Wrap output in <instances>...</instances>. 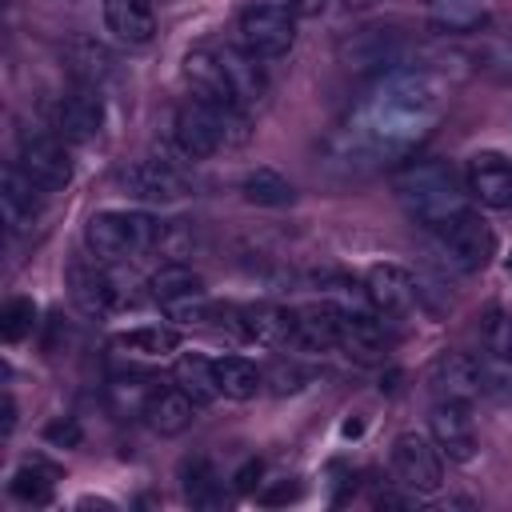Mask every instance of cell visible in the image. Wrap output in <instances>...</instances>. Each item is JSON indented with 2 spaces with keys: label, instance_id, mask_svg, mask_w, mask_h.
I'll return each instance as SVG.
<instances>
[{
  "label": "cell",
  "instance_id": "cell-26",
  "mask_svg": "<svg viewBox=\"0 0 512 512\" xmlns=\"http://www.w3.org/2000/svg\"><path fill=\"white\" fill-rule=\"evenodd\" d=\"M212 368H216L220 396H228V400H252L264 384V372L248 356H220V360H212Z\"/></svg>",
  "mask_w": 512,
  "mask_h": 512
},
{
  "label": "cell",
  "instance_id": "cell-24",
  "mask_svg": "<svg viewBox=\"0 0 512 512\" xmlns=\"http://www.w3.org/2000/svg\"><path fill=\"white\" fill-rule=\"evenodd\" d=\"M112 344L124 356H136V360H168L180 348V332L168 328V324H140V328L120 332Z\"/></svg>",
  "mask_w": 512,
  "mask_h": 512
},
{
  "label": "cell",
  "instance_id": "cell-12",
  "mask_svg": "<svg viewBox=\"0 0 512 512\" xmlns=\"http://www.w3.org/2000/svg\"><path fill=\"white\" fill-rule=\"evenodd\" d=\"M20 168L44 188V192H56L72 180V160H68V148L60 136H24L20 140Z\"/></svg>",
  "mask_w": 512,
  "mask_h": 512
},
{
  "label": "cell",
  "instance_id": "cell-10",
  "mask_svg": "<svg viewBox=\"0 0 512 512\" xmlns=\"http://www.w3.org/2000/svg\"><path fill=\"white\" fill-rule=\"evenodd\" d=\"M124 188H128L136 200L172 204V200H184V196H188V176H184L172 160L148 156V160H136V164L124 172Z\"/></svg>",
  "mask_w": 512,
  "mask_h": 512
},
{
  "label": "cell",
  "instance_id": "cell-30",
  "mask_svg": "<svg viewBox=\"0 0 512 512\" xmlns=\"http://www.w3.org/2000/svg\"><path fill=\"white\" fill-rule=\"evenodd\" d=\"M32 324H36V304H32L28 296H16V300L4 304V312H0V336H4L8 344L24 340V336L32 332Z\"/></svg>",
  "mask_w": 512,
  "mask_h": 512
},
{
  "label": "cell",
  "instance_id": "cell-38",
  "mask_svg": "<svg viewBox=\"0 0 512 512\" xmlns=\"http://www.w3.org/2000/svg\"><path fill=\"white\" fill-rule=\"evenodd\" d=\"M16 428V400L12 396H4V436Z\"/></svg>",
  "mask_w": 512,
  "mask_h": 512
},
{
  "label": "cell",
  "instance_id": "cell-4",
  "mask_svg": "<svg viewBox=\"0 0 512 512\" xmlns=\"http://www.w3.org/2000/svg\"><path fill=\"white\" fill-rule=\"evenodd\" d=\"M152 300L180 324H204L212 320V304H208V288L204 276L188 264H160L148 280Z\"/></svg>",
  "mask_w": 512,
  "mask_h": 512
},
{
  "label": "cell",
  "instance_id": "cell-7",
  "mask_svg": "<svg viewBox=\"0 0 512 512\" xmlns=\"http://www.w3.org/2000/svg\"><path fill=\"white\" fill-rule=\"evenodd\" d=\"M392 472L412 492H436L444 484V452L432 432H400L392 440Z\"/></svg>",
  "mask_w": 512,
  "mask_h": 512
},
{
  "label": "cell",
  "instance_id": "cell-1",
  "mask_svg": "<svg viewBox=\"0 0 512 512\" xmlns=\"http://www.w3.org/2000/svg\"><path fill=\"white\" fill-rule=\"evenodd\" d=\"M392 192L404 212L424 228H444L468 208V184L448 160H412L392 176Z\"/></svg>",
  "mask_w": 512,
  "mask_h": 512
},
{
  "label": "cell",
  "instance_id": "cell-23",
  "mask_svg": "<svg viewBox=\"0 0 512 512\" xmlns=\"http://www.w3.org/2000/svg\"><path fill=\"white\" fill-rule=\"evenodd\" d=\"M492 8L488 0H428V20L436 32L448 36H464V32H480L488 24Z\"/></svg>",
  "mask_w": 512,
  "mask_h": 512
},
{
  "label": "cell",
  "instance_id": "cell-32",
  "mask_svg": "<svg viewBox=\"0 0 512 512\" xmlns=\"http://www.w3.org/2000/svg\"><path fill=\"white\" fill-rule=\"evenodd\" d=\"M44 436H48L52 444H80V428H76V420H52V424L44 428Z\"/></svg>",
  "mask_w": 512,
  "mask_h": 512
},
{
  "label": "cell",
  "instance_id": "cell-22",
  "mask_svg": "<svg viewBox=\"0 0 512 512\" xmlns=\"http://www.w3.org/2000/svg\"><path fill=\"white\" fill-rule=\"evenodd\" d=\"M184 80L192 84V96L196 100H208V104H236L232 100V88H228V76L220 68V56L208 52V48H196L184 56ZM240 108V104H236Z\"/></svg>",
  "mask_w": 512,
  "mask_h": 512
},
{
  "label": "cell",
  "instance_id": "cell-33",
  "mask_svg": "<svg viewBox=\"0 0 512 512\" xmlns=\"http://www.w3.org/2000/svg\"><path fill=\"white\" fill-rule=\"evenodd\" d=\"M488 60H492V68H496V72H504V76H512V36H504V40H496V44L488 48Z\"/></svg>",
  "mask_w": 512,
  "mask_h": 512
},
{
  "label": "cell",
  "instance_id": "cell-20",
  "mask_svg": "<svg viewBox=\"0 0 512 512\" xmlns=\"http://www.w3.org/2000/svg\"><path fill=\"white\" fill-rule=\"evenodd\" d=\"M104 24L120 44H148L156 36V12L148 0H104Z\"/></svg>",
  "mask_w": 512,
  "mask_h": 512
},
{
  "label": "cell",
  "instance_id": "cell-6",
  "mask_svg": "<svg viewBox=\"0 0 512 512\" xmlns=\"http://www.w3.org/2000/svg\"><path fill=\"white\" fill-rule=\"evenodd\" d=\"M436 232H440V252L456 272H480L496 256V232L480 212L464 208Z\"/></svg>",
  "mask_w": 512,
  "mask_h": 512
},
{
  "label": "cell",
  "instance_id": "cell-35",
  "mask_svg": "<svg viewBox=\"0 0 512 512\" xmlns=\"http://www.w3.org/2000/svg\"><path fill=\"white\" fill-rule=\"evenodd\" d=\"M324 4H328V0H288V8H292V16H296V20L320 16V12H324Z\"/></svg>",
  "mask_w": 512,
  "mask_h": 512
},
{
  "label": "cell",
  "instance_id": "cell-18",
  "mask_svg": "<svg viewBox=\"0 0 512 512\" xmlns=\"http://www.w3.org/2000/svg\"><path fill=\"white\" fill-rule=\"evenodd\" d=\"M288 348L296 352H328L336 348V308L328 300L292 308V340Z\"/></svg>",
  "mask_w": 512,
  "mask_h": 512
},
{
  "label": "cell",
  "instance_id": "cell-11",
  "mask_svg": "<svg viewBox=\"0 0 512 512\" xmlns=\"http://www.w3.org/2000/svg\"><path fill=\"white\" fill-rule=\"evenodd\" d=\"M68 288H72L76 308L88 312V316H104V312H116L124 304V288L112 280V272L96 256H92V264L76 260L68 268Z\"/></svg>",
  "mask_w": 512,
  "mask_h": 512
},
{
  "label": "cell",
  "instance_id": "cell-9",
  "mask_svg": "<svg viewBox=\"0 0 512 512\" xmlns=\"http://www.w3.org/2000/svg\"><path fill=\"white\" fill-rule=\"evenodd\" d=\"M428 384L440 400H476L484 396V368H480V356H468V352H440L432 364H428Z\"/></svg>",
  "mask_w": 512,
  "mask_h": 512
},
{
  "label": "cell",
  "instance_id": "cell-36",
  "mask_svg": "<svg viewBox=\"0 0 512 512\" xmlns=\"http://www.w3.org/2000/svg\"><path fill=\"white\" fill-rule=\"evenodd\" d=\"M296 496V484H280V488H268V492H260V504H280V500H292Z\"/></svg>",
  "mask_w": 512,
  "mask_h": 512
},
{
  "label": "cell",
  "instance_id": "cell-21",
  "mask_svg": "<svg viewBox=\"0 0 512 512\" xmlns=\"http://www.w3.org/2000/svg\"><path fill=\"white\" fill-rule=\"evenodd\" d=\"M100 124H104V104H100L96 92L80 88V92H72V96L60 100L56 128H60L64 140H72V144H88V140L100 132Z\"/></svg>",
  "mask_w": 512,
  "mask_h": 512
},
{
  "label": "cell",
  "instance_id": "cell-15",
  "mask_svg": "<svg viewBox=\"0 0 512 512\" xmlns=\"http://www.w3.org/2000/svg\"><path fill=\"white\" fill-rule=\"evenodd\" d=\"M332 308H336V348H344L356 360H376L384 352L380 320L364 304H332Z\"/></svg>",
  "mask_w": 512,
  "mask_h": 512
},
{
  "label": "cell",
  "instance_id": "cell-8",
  "mask_svg": "<svg viewBox=\"0 0 512 512\" xmlns=\"http://www.w3.org/2000/svg\"><path fill=\"white\" fill-rule=\"evenodd\" d=\"M428 432L432 440L440 444V452L456 464H468L480 448L476 440V424H472V412L464 400H436L432 416H428Z\"/></svg>",
  "mask_w": 512,
  "mask_h": 512
},
{
  "label": "cell",
  "instance_id": "cell-25",
  "mask_svg": "<svg viewBox=\"0 0 512 512\" xmlns=\"http://www.w3.org/2000/svg\"><path fill=\"white\" fill-rule=\"evenodd\" d=\"M172 380H176V388H184L196 404H212V400L220 396L216 368H212V360L200 356V352H184V356L176 360V368H172Z\"/></svg>",
  "mask_w": 512,
  "mask_h": 512
},
{
  "label": "cell",
  "instance_id": "cell-39",
  "mask_svg": "<svg viewBox=\"0 0 512 512\" xmlns=\"http://www.w3.org/2000/svg\"><path fill=\"white\" fill-rule=\"evenodd\" d=\"M348 8H372V4H380V0H344Z\"/></svg>",
  "mask_w": 512,
  "mask_h": 512
},
{
  "label": "cell",
  "instance_id": "cell-37",
  "mask_svg": "<svg viewBox=\"0 0 512 512\" xmlns=\"http://www.w3.org/2000/svg\"><path fill=\"white\" fill-rule=\"evenodd\" d=\"M252 476H260V460H248V464L236 472V488L248 492V488H252Z\"/></svg>",
  "mask_w": 512,
  "mask_h": 512
},
{
  "label": "cell",
  "instance_id": "cell-27",
  "mask_svg": "<svg viewBox=\"0 0 512 512\" xmlns=\"http://www.w3.org/2000/svg\"><path fill=\"white\" fill-rule=\"evenodd\" d=\"M240 192H244V200L256 204V208H284V204H292V184H288L276 168H252V172L244 176Z\"/></svg>",
  "mask_w": 512,
  "mask_h": 512
},
{
  "label": "cell",
  "instance_id": "cell-13",
  "mask_svg": "<svg viewBox=\"0 0 512 512\" xmlns=\"http://www.w3.org/2000/svg\"><path fill=\"white\" fill-rule=\"evenodd\" d=\"M40 204H44V188L20 164H8L4 176H0V216H4V228L12 236L32 228L36 216H40Z\"/></svg>",
  "mask_w": 512,
  "mask_h": 512
},
{
  "label": "cell",
  "instance_id": "cell-16",
  "mask_svg": "<svg viewBox=\"0 0 512 512\" xmlns=\"http://www.w3.org/2000/svg\"><path fill=\"white\" fill-rule=\"evenodd\" d=\"M468 192L488 208H512V160L504 152H476L464 176Z\"/></svg>",
  "mask_w": 512,
  "mask_h": 512
},
{
  "label": "cell",
  "instance_id": "cell-34",
  "mask_svg": "<svg viewBox=\"0 0 512 512\" xmlns=\"http://www.w3.org/2000/svg\"><path fill=\"white\" fill-rule=\"evenodd\" d=\"M272 380H276V384H272V388H276V392H280V396H284V392H296V388H300V380H304V376H300V372H296V368H288V364H284V360H280V364H276V368H272Z\"/></svg>",
  "mask_w": 512,
  "mask_h": 512
},
{
  "label": "cell",
  "instance_id": "cell-29",
  "mask_svg": "<svg viewBox=\"0 0 512 512\" xmlns=\"http://www.w3.org/2000/svg\"><path fill=\"white\" fill-rule=\"evenodd\" d=\"M184 500H188L192 508H220V504H224V488H220L216 472H212L204 460H196V464L188 468V480H184Z\"/></svg>",
  "mask_w": 512,
  "mask_h": 512
},
{
  "label": "cell",
  "instance_id": "cell-3",
  "mask_svg": "<svg viewBox=\"0 0 512 512\" xmlns=\"http://www.w3.org/2000/svg\"><path fill=\"white\" fill-rule=\"evenodd\" d=\"M164 240V220L152 212H124V208H108L96 212L84 224V244L100 264H120L132 260L140 252H152Z\"/></svg>",
  "mask_w": 512,
  "mask_h": 512
},
{
  "label": "cell",
  "instance_id": "cell-14",
  "mask_svg": "<svg viewBox=\"0 0 512 512\" xmlns=\"http://www.w3.org/2000/svg\"><path fill=\"white\" fill-rule=\"evenodd\" d=\"M364 296H368V304H372L376 312H384V316H404V312H412L420 288H416V280H412L408 268H400V264H376V268H368V276H364Z\"/></svg>",
  "mask_w": 512,
  "mask_h": 512
},
{
  "label": "cell",
  "instance_id": "cell-2",
  "mask_svg": "<svg viewBox=\"0 0 512 512\" xmlns=\"http://www.w3.org/2000/svg\"><path fill=\"white\" fill-rule=\"evenodd\" d=\"M248 120L236 104H208V100H184L172 120V140L188 160H208L224 148L244 144Z\"/></svg>",
  "mask_w": 512,
  "mask_h": 512
},
{
  "label": "cell",
  "instance_id": "cell-5",
  "mask_svg": "<svg viewBox=\"0 0 512 512\" xmlns=\"http://www.w3.org/2000/svg\"><path fill=\"white\" fill-rule=\"evenodd\" d=\"M240 48L256 60H280L296 44V16L288 4H252L240 12Z\"/></svg>",
  "mask_w": 512,
  "mask_h": 512
},
{
  "label": "cell",
  "instance_id": "cell-28",
  "mask_svg": "<svg viewBox=\"0 0 512 512\" xmlns=\"http://www.w3.org/2000/svg\"><path fill=\"white\" fill-rule=\"evenodd\" d=\"M52 468H44V464H24V468H16L12 472V480H8V492L20 500V504H48L52 500Z\"/></svg>",
  "mask_w": 512,
  "mask_h": 512
},
{
  "label": "cell",
  "instance_id": "cell-19",
  "mask_svg": "<svg viewBox=\"0 0 512 512\" xmlns=\"http://www.w3.org/2000/svg\"><path fill=\"white\" fill-rule=\"evenodd\" d=\"M196 408H200V404H196L184 388L172 384V388H156L140 416L148 420L152 432H160V436H180V432L196 420Z\"/></svg>",
  "mask_w": 512,
  "mask_h": 512
},
{
  "label": "cell",
  "instance_id": "cell-31",
  "mask_svg": "<svg viewBox=\"0 0 512 512\" xmlns=\"http://www.w3.org/2000/svg\"><path fill=\"white\" fill-rule=\"evenodd\" d=\"M484 344H488V352L512 360V316L508 312H488V320H484Z\"/></svg>",
  "mask_w": 512,
  "mask_h": 512
},
{
  "label": "cell",
  "instance_id": "cell-17",
  "mask_svg": "<svg viewBox=\"0 0 512 512\" xmlns=\"http://www.w3.org/2000/svg\"><path fill=\"white\" fill-rule=\"evenodd\" d=\"M216 56H220V68H224V76H228L232 100H236L240 108H252V104H260V100H264V92H268V76H264V64H260L252 52H244L240 44H236V48H220Z\"/></svg>",
  "mask_w": 512,
  "mask_h": 512
}]
</instances>
